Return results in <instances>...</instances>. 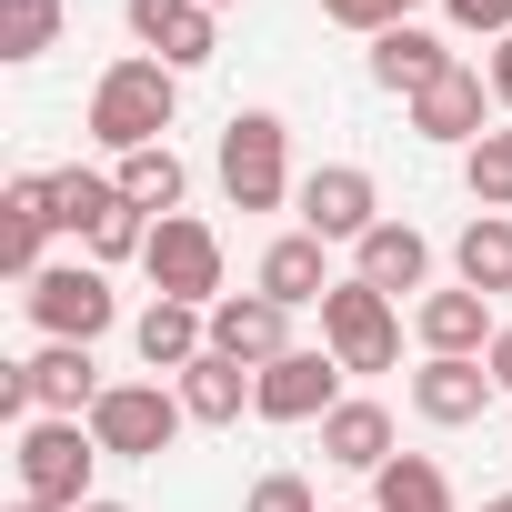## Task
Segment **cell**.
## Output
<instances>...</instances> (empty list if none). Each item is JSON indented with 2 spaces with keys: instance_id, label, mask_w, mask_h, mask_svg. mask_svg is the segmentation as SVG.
I'll return each mask as SVG.
<instances>
[{
  "instance_id": "cell-1",
  "label": "cell",
  "mask_w": 512,
  "mask_h": 512,
  "mask_svg": "<svg viewBox=\"0 0 512 512\" xmlns=\"http://www.w3.org/2000/svg\"><path fill=\"white\" fill-rule=\"evenodd\" d=\"M171 111H181V71L171 61H151V51H131V61H111L101 81H91V141L101 151H151L161 131H171Z\"/></svg>"
},
{
  "instance_id": "cell-2",
  "label": "cell",
  "mask_w": 512,
  "mask_h": 512,
  "mask_svg": "<svg viewBox=\"0 0 512 512\" xmlns=\"http://www.w3.org/2000/svg\"><path fill=\"white\" fill-rule=\"evenodd\" d=\"M11 462H21V502H41V512H81V502H91V462H101V442H91V422L41 412V422H21Z\"/></svg>"
},
{
  "instance_id": "cell-3",
  "label": "cell",
  "mask_w": 512,
  "mask_h": 512,
  "mask_svg": "<svg viewBox=\"0 0 512 512\" xmlns=\"http://www.w3.org/2000/svg\"><path fill=\"white\" fill-rule=\"evenodd\" d=\"M221 191H231V211H282L292 201V131H282V111H231L221 121Z\"/></svg>"
},
{
  "instance_id": "cell-4",
  "label": "cell",
  "mask_w": 512,
  "mask_h": 512,
  "mask_svg": "<svg viewBox=\"0 0 512 512\" xmlns=\"http://www.w3.org/2000/svg\"><path fill=\"white\" fill-rule=\"evenodd\" d=\"M111 382L91 372V342H41L21 372H0V412L11 422H41V412H61V422H91V402H101Z\"/></svg>"
},
{
  "instance_id": "cell-5",
  "label": "cell",
  "mask_w": 512,
  "mask_h": 512,
  "mask_svg": "<svg viewBox=\"0 0 512 512\" xmlns=\"http://www.w3.org/2000/svg\"><path fill=\"white\" fill-rule=\"evenodd\" d=\"M322 352H332L342 372H392V362H402V312H392V292L332 282V292H322Z\"/></svg>"
},
{
  "instance_id": "cell-6",
  "label": "cell",
  "mask_w": 512,
  "mask_h": 512,
  "mask_svg": "<svg viewBox=\"0 0 512 512\" xmlns=\"http://www.w3.org/2000/svg\"><path fill=\"white\" fill-rule=\"evenodd\" d=\"M181 392H161V382H111L101 402H91V442L111 452V462H161L171 442H181Z\"/></svg>"
},
{
  "instance_id": "cell-7",
  "label": "cell",
  "mask_w": 512,
  "mask_h": 512,
  "mask_svg": "<svg viewBox=\"0 0 512 512\" xmlns=\"http://www.w3.org/2000/svg\"><path fill=\"white\" fill-rule=\"evenodd\" d=\"M141 272H151V292L161 302H221V231L211 221H191V211H171V221H151V251H141Z\"/></svg>"
},
{
  "instance_id": "cell-8",
  "label": "cell",
  "mask_w": 512,
  "mask_h": 512,
  "mask_svg": "<svg viewBox=\"0 0 512 512\" xmlns=\"http://www.w3.org/2000/svg\"><path fill=\"white\" fill-rule=\"evenodd\" d=\"M31 292V322L51 332V342H101L111 322H121V302H111V272L101 262H51L41 282H21Z\"/></svg>"
},
{
  "instance_id": "cell-9",
  "label": "cell",
  "mask_w": 512,
  "mask_h": 512,
  "mask_svg": "<svg viewBox=\"0 0 512 512\" xmlns=\"http://www.w3.org/2000/svg\"><path fill=\"white\" fill-rule=\"evenodd\" d=\"M302 231L312 241H362L372 221H382V181L362 171V161H322V171H302Z\"/></svg>"
},
{
  "instance_id": "cell-10",
  "label": "cell",
  "mask_w": 512,
  "mask_h": 512,
  "mask_svg": "<svg viewBox=\"0 0 512 512\" xmlns=\"http://www.w3.org/2000/svg\"><path fill=\"white\" fill-rule=\"evenodd\" d=\"M211 352L241 362V372H272V362L302 352V342H292V312H282L272 292H221V302H211Z\"/></svg>"
},
{
  "instance_id": "cell-11",
  "label": "cell",
  "mask_w": 512,
  "mask_h": 512,
  "mask_svg": "<svg viewBox=\"0 0 512 512\" xmlns=\"http://www.w3.org/2000/svg\"><path fill=\"white\" fill-rule=\"evenodd\" d=\"M332 402H342V362L332 352H282L251 382V412L262 422H332Z\"/></svg>"
},
{
  "instance_id": "cell-12",
  "label": "cell",
  "mask_w": 512,
  "mask_h": 512,
  "mask_svg": "<svg viewBox=\"0 0 512 512\" xmlns=\"http://www.w3.org/2000/svg\"><path fill=\"white\" fill-rule=\"evenodd\" d=\"M121 11H131V41H141L151 61H171V71H201V61L221 51V31H211L201 0H121Z\"/></svg>"
},
{
  "instance_id": "cell-13",
  "label": "cell",
  "mask_w": 512,
  "mask_h": 512,
  "mask_svg": "<svg viewBox=\"0 0 512 512\" xmlns=\"http://www.w3.org/2000/svg\"><path fill=\"white\" fill-rule=\"evenodd\" d=\"M492 392H502V382H492L482 362H452V352H432V362L412 372V412H422L432 432H462V422H482V412H492Z\"/></svg>"
},
{
  "instance_id": "cell-14",
  "label": "cell",
  "mask_w": 512,
  "mask_h": 512,
  "mask_svg": "<svg viewBox=\"0 0 512 512\" xmlns=\"http://www.w3.org/2000/svg\"><path fill=\"white\" fill-rule=\"evenodd\" d=\"M412 332H422V352H452V362H482L502 322H492V302H482V292H462V282H452V292H422Z\"/></svg>"
},
{
  "instance_id": "cell-15",
  "label": "cell",
  "mask_w": 512,
  "mask_h": 512,
  "mask_svg": "<svg viewBox=\"0 0 512 512\" xmlns=\"http://www.w3.org/2000/svg\"><path fill=\"white\" fill-rule=\"evenodd\" d=\"M251 292H272L282 312H312V302L332 292V241H312V231H282V241L262 251V272H251Z\"/></svg>"
},
{
  "instance_id": "cell-16",
  "label": "cell",
  "mask_w": 512,
  "mask_h": 512,
  "mask_svg": "<svg viewBox=\"0 0 512 512\" xmlns=\"http://www.w3.org/2000/svg\"><path fill=\"white\" fill-rule=\"evenodd\" d=\"M422 272H432V241L412 231V221H372L362 241H352V282H372V292H422Z\"/></svg>"
},
{
  "instance_id": "cell-17",
  "label": "cell",
  "mask_w": 512,
  "mask_h": 512,
  "mask_svg": "<svg viewBox=\"0 0 512 512\" xmlns=\"http://www.w3.org/2000/svg\"><path fill=\"white\" fill-rule=\"evenodd\" d=\"M482 101H492V81L452 61L432 91H412V131H422V141H462V151H472V141H482Z\"/></svg>"
},
{
  "instance_id": "cell-18",
  "label": "cell",
  "mask_w": 512,
  "mask_h": 512,
  "mask_svg": "<svg viewBox=\"0 0 512 512\" xmlns=\"http://www.w3.org/2000/svg\"><path fill=\"white\" fill-rule=\"evenodd\" d=\"M131 342H141V362H151V372H191V362L211 352V312H201V302H161V292H151V312L131 322Z\"/></svg>"
},
{
  "instance_id": "cell-19",
  "label": "cell",
  "mask_w": 512,
  "mask_h": 512,
  "mask_svg": "<svg viewBox=\"0 0 512 512\" xmlns=\"http://www.w3.org/2000/svg\"><path fill=\"white\" fill-rule=\"evenodd\" d=\"M61 221H51V171H31V181H11V201H0V251H11V272L21 282H41L51 262H41V241H51Z\"/></svg>"
},
{
  "instance_id": "cell-20",
  "label": "cell",
  "mask_w": 512,
  "mask_h": 512,
  "mask_svg": "<svg viewBox=\"0 0 512 512\" xmlns=\"http://www.w3.org/2000/svg\"><path fill=\"white\" fill-rule=\"evenodd\" d=\"M251 382H262V372H241V362L201 352L171 392H181V412H191V422H211V432H221V422H241V412H251Z\"/></svg>"
},
{
  "instance_id": "cell-21",
  "label": "cell",
  "mask_w": 512,
  "mask_h": 512,
  "mask_svg": "<svg viewBox=\"0 0 512 512\" xmlns=\"http://www.w3.org/2000/svg\"><path fill=\"white\" fill-rule=\"evenodd\" d=\"M322 462H342V472H382V462H392V412H382V402H332V422H322Z\"/></svg>"
},
{
  "instance_id": "cell-22",
  "label": "cell",
  "mask_w": 512,
  "mask_h": 512,
  "mask_svg": "<svg viewBox=\"0 0 512 512\" xmlns=\"http://www.w3.org/2000/svg\"><path fill=\"white\" fill-rule=\"evenodd\" d=\"M452 272H462V292H512V211H472V231L452 241Z\"/></svg>"
},
{
  "instance_id": "cell-23",
  "label": "cell",
  "mask_w": 512,
  "mask_h": 512,
  "mask_svg": "<svg viewBox=\"0 0 512 512\" xmlns=\"http://www.w3.org/2000/svg\"><path fill=\"white\" fill-rule=\"evenodd\" d=\"M442 71H452V51H442L432 31H412V21L372 41V81H382V91H402V101H412V91H432Z\"/></svg>"
},
{
  "instance_id": "cell-24",
  "label": "cell",
  "mask_w": 512,
  "mask_h": 512,
  "mask_svg": "<svg viewBox=\"0 0 512 512\" xmlns=\"http://www.w3.org/2000/svg\"><path fill=\"white\" fill-rule=\"evenodd\" d=\"M111 181H121V201H131V211H151V221H171V211H181V191H191V171H181V151H171V141L131 151Z\"/></svg>"
},
{
  "instance_id": "cell-25",
  "label": "cell",
  "mask_w": 512,
  "mask_h": 512,
  "mask_svg": "<svg viewBox=\"0 0 512 512\" xmlns=\"http://www.w3.org/2000/svg\"><path fill=\"white\" fill-rule=\"evenodd\" d=\"M372 512H452L442 462H432V452H392V462L372 472Z\"/></svg>"
},
{
  "instance_id": "cell-26",
  "label": "cell",
  "mask_w": 512,
  "mask_h": 512,
  "mask_svg": "<svg viewBox=\"0 0 512 512\" xmlns=\"http://www.w3.org/2000/svg\"><path fill=\"white\" fill-rule=\"evenodd\" d=\"M111 211H121V181H101V171H51V221H61V231L91 241Z\"/></svg>"
},
{
  "instance_id": "cell-27",
  "label": "cell",
  "mask_w": 512,
  "mask_h": 512,
  "mask_svg": "<svg viewBox=\"0 0 512 512\" xmlns=\"http://www.w3.org/2000/svg\"><path fill=\"white\" fill-rule=\"evenodd\" d=\"M61 0H0V61H41L51 41H61Z\"/></svg>"
},
{
  "instance_id": "cell-28",
  "label": "cell",
  "mask_w": 512,
  "mask_h": 512,
  "mask_svg": "<svg viewBox=\"0 0 512 512\" xmlns=\"http://www.w3.org/2000/svg\"><path fill=\"white\" fill-rule=\"evenodd\" d=\"M462 181H472V201H482V211H512V121H502V131H482V141L462 151Z\"/></svg>"
},
{
  "instance_id": "cell-29",
  "label": "cell",
  "mask_w": 512,
  "mask_h": 512,
  "mask_svg": "<svg viewBox=\"0 0 512 512\" xmlns=\"http://www.w3.org/2000/svg\"><path fill=\"white\" fill-rule=\"evenodd\" d=\"M322 21H342V31H362V41H382V31H402L412 11H402V0H322Z\"/></svg>"
},
{
  "instance_id": "cell-30",
  "label": "cell",
  "mask_w": 512,
  "mask_h": 512,
  "mask_svg": "<svg viewBox=\"0 0 512 512\" xmlns=\"http://www.w3.org/2000/svg\"><path fill=\"white\" fill-rule=\"evenodd\" d=\"M241 512H322V502H312V482H302V472H262V482L241 492Z\"/></svg>"
},
{
  "instance_id": "cell-31",
  "label": "cell",
  "mask_w": 512,
  "mask_h": 512,
  "mask_svg": "<svg viewBox=\"0 0 512 512\" xmlns=\"http://www.w3.org/2000/svg\"><path fill=\"white\" fill-rule=\"evenodd\" d=\"M442 11H452L462 31H492V41H512V0H442Z\"/></svg>"
},
{
  "instance_id": "cell-32",
  "label": "cell",
  "mask_w": 512,
  "mask_h": 512,
  "mask_svg": "<svg viewBox=\"0 0 512 512\" xmlns=\"http://www.w3.org/2000/svg\"><path fill=\"white\" fill-rule=\"evenodd\" d=\"M482 372H492V382H502V392H512V322H502V332H492V352H482Z\"/></svg>"
},
{
  "instance_id": "cell-33",
  "label": "cell",
  "mask_w": 512,
  "mask_h": 512,
  "mask_svg": "<svg viewBox=\"0 0 512 512\" xmlns=\"http://www.w3.org/2000/svg\"><path fill=\"white\" fill-rule=\"evenodd\" d=\"M482 81H492V101L512 111V41H492V71H482Z\"/></svg>"
},
{
  "instance_id": "cell-34",
  "label": "cell",
  "mask_w": 512,
  "mask_h": 512,
  "mask_svg": "<svg viewBox=\"0 0 512 512\" xmlns=\"http://www.w3.org/2000/svg\"><path fill=\"white\" fill-rule=\"evenodd\" d=\"M81 512H131V502H101V492H91V502H81Z\"/></svg>"
},
{
  "instance_id": "cell-35",
  "label": "cell",
  "mask_w": 512,
  "mask_h": 512,
  "mask_svg": "<svg viewBox=\"0 0 512 512\" xmlns=\"http://www.w3.org/2000/svg\"><path fill=\"white\" fill-rule=\"evenodd\" d=\"M482 512H512V492H492V502H482Z\"/></svg>"
},
{
  "instance_id": "cell-36",
  "label": "cell",
  "mask_w": 512,
  "mask_h": 512,
  "mask_svg": "<svg viewBox=\"0 0 512 512\" xmlns=\"http://www.w3.org/2000/svg\"><path fill=\"white\" fill-rule=\"evenodd\" d=\"M201 11H231V0H201Z\"/></svg>"
},
{
  "instance_id": "cell-37",
  "label": "cell",
  "mask_w": 512,
  "mask_h": 512,
  "mask_svg": "<svg viewBox=\"0 0 512 512\" xmlns=\"http://www.w3.org/2000/svg\"><path fill=\"white\" fill-rule=\"evenodd\" d=\"M11 512H41V502H11Z\"/></svg>"
}]
</instances>
